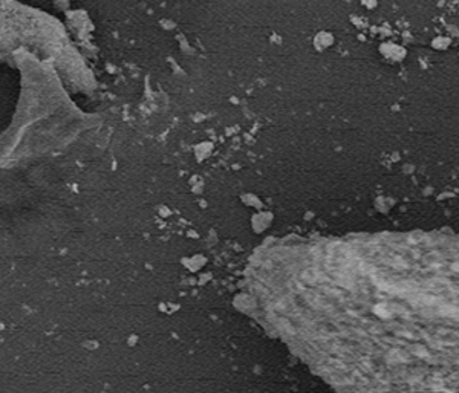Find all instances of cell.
<instances>
[{
    "mask_svg": "<svg viewBox=\"0 0 459 393\" xmlns=\"http://www.w3.org/2000/svg\"><path fill=\"white\" fill-rule=\"evenodd\" d=\"M32 49L56 56L73 51L66 28L47 11L21 0H0V54Z\"/></svg>",
    "mask_w": 459,
    "mask_h": 393,
    "instance_id": "obj_1",
    "label": "cell"
},
{
    "mask_svg": "<svg viewBox=\"0 0 459 393\" xmlns=\"http://www.w3.org/2000/svg\"><path fill=\"white\" fill-rule=\"evenodd\" d=\"M363 4H365L366 6H369V8L377 5L376 0H363Z\"/></svg>",
    "mask_w": 459,
    "mask_h": 393,
    "instance_id": "obj_2",
    "label": "cell"
}]
</instances>
